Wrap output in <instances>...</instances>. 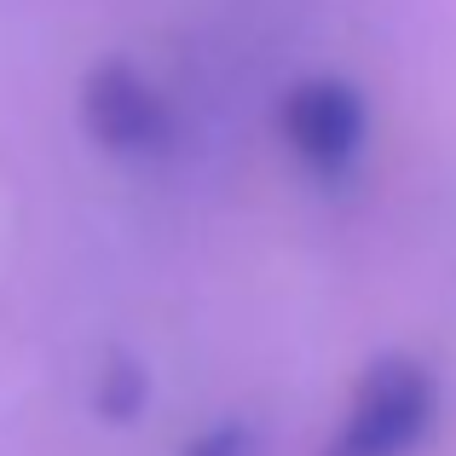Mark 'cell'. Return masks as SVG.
<instances>
[{"instance_id": "cell-1", "label": "cell", "mask_w": 456, "mask_h": 456, "mask_svg": "<svg viewBox=\"0 0 456 456\" xmlns=\"http://www.w3.org/2000/svg\"><path fill=\"white\" fill-rule=\"evenodd\" d=\"M439 422V381L422 358L387 353L358 376L323 456H411Z\"/></svg>"}, {"instance_id": "cell-2", "label": "cell", "mask_w": 456, "mask_h": 456, "mask_svg": "<svg viewBox=\"0 0 456 456\" xmlns=\"http://www.w3.org/2000/svg\"><path fill=\"white\" fill-rule=\"evenodd\" d=\"M278 127H283V145L301 156L318 179H341L346 167L364 156L370 104H364V93L341 76H306L283 93Z\"/></svg>"}, {"instance_id": "cell-3", "label": "cell", "mask_w": 456, "mask_h": 456, "mask_svg": "<svg viewBox=\"0 0 456 456\" xmlns=\"http://www.w3.org/2000/svg\"><path fill=\"white\" fill-rule=\"evenodd\" d=\"M81 127L110 156H162L174 145V110L162 87L127 58H104L81 81Z\"/></svg>"}, {"instance_id": "cell-4", "label": "cell", "mask_w": 456, "mask_h": 456, "mask_svg": "<svg viewBox=\"0 0 456 456\" xmlns=\"http://www.w3.org/2000/svg\"><path fill=\"white\" fill-rule=\"evenodd\" d=\"M145 393L151 381L134 358H110V370H99V416H110V422H134L145 411Z\"/></svg>"}, {"instance_id": "cell-5", "label": "cell", "mask_w": 456, "mask_h": 456, "mask_svg": "<svg viewBox=\"0 0 456 456\" xmlns=\"http://www.w3.org/2000/svg\"><path fill=\"white\" fill-rule=\"evenodd\" d=\"M248 451H255V428L237 422V416H225V422L202 428V434L191 439L179 456H248Z\"/></svg>"}]
</instances>
